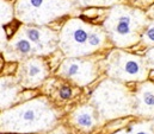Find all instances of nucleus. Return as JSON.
<instances>
[{
  "label": "nucleus",
  "mask_w": 154,
  "mask_h": 134,
  "mask_svg": "<svg viewBox=\"0 0 154 134\" xmlns=\"http://www.w3.org/2000/svg\"><path fill=\"white\" fill-rule=\"evenodd\" d=\"M59 98L62 100H69L73 96V89L69 86H62L59 88Z\"/></svg>",
  "instance_id": "obj_18"
},
{
  "label": "nucleus",
  "mask_w": 154,
  "mask_h": 134,
  "mask_svg": "<svg viewBox=\"0 0 154 134\" xmlns=\"http://www.w3.org/2000/svg\"><path fill=\"white\" fill-rule=\"evenodd\" d=\"M57 75L78 87H85L97 78L98 67L94 61L86 60L85 57L66 58L57 69Z\"/></svg>",
  "instance_id": "obj_7"
},
{
  "label": "nucleus",
  "mask_w": 154,
  "mask_h": 134,
  "mask_svg": "<svg viewBox=\"0 0 154 134\" xmlns=\"http://www.w3.org/2000/svg\"><path fill=\"white\" fill-rule=\"evenodd\" d=\"M105 71L110 78L118 82H145L149 68L145 57L115 49L106 56Z\"/></svg>",
  "instance_id": "obj_6"
},
{
  "label": "nucleus",
  "mask_w": 154,
  "mask_h": 134,
  "mask_svg": "<svg viewBox=\"0 0 154 134\" xmlns=\"http://www.w3.org/2000/svg\"><path fill=\"white\" fill-rule=\"evenodd\" d=\"M114 134H130V132H129V130H128V127H127V128H123V130L117 131V132Z\"/></svg>",
  "instance_id": "obj_20"
},
{
  "label": "nucleus",
  "mask_w": 154,
  "mask_h": 134,
  "mask_svg": "<svg viewBox=\"0 0 154 134\" xmlns=\"http://www.w3.org/2000/svg\"><path fill=\"white\" fill-rule=\"evenodd\" d=\"M53 134H63V133H53Z\"/></svg>",
  "instance_id": "obj_21"
},
{
  "label": "nucleus",
  "mask_w": 154,
  "mask_h": 134,
  "mask_svg": "<svg viewBox=\"0 0 154 134\" xmlns=\"http://www.w3.org/2000/svg\"><path fill=\"white\" fill-rule=\"evenodd\" d=\"M145 60L147 62V66L149 69H153L154 70V48H151L146 54H145Z\"/></svg>",
  "instance_id": "obj_19"
},
{
  "label": "nucleus",
  "mask_w": 154,
  "mask_h": 134,
  "mask_svg": "<svg viewBox=\"0 0 154 134\" xmlns=\"http://www.w3.org/2000/svg\"><path fill=\"white\" fill-rule=\"evenodd\" d=\"M23 87L19 84L17 77L4 76L1 77V112L10 109L18 99Z\"/></svg>",
  "instance_id": "obj_13"
},
{
  "label": "nucleus",
  "mask_w": 154,
  "mask_h": 134,
  "mask_svg": "<svg viewBox=\"0 0 154 134\" xmlns=\"http://www.w3.org/2000/svg\"><path fill=\"white\" fill-rule=\"evenodd\" d=\"M108 34L103 26L93 25L80 18L67 20L59 32V49L67 58L91 56L106 45Z\"/></svg>",
  "instance_id": "obj_2"
},
{
  "label": "nucleus",
  "mask_w": 154,
  "mask_h": 134,
  "mask_svg": "<svg viewBox=\"0 0 154 134\" xmlns=\"http://www.w3.org/2000/svg\"><path fill=\"white\" fill-rule=\"evenodd\" d=\"M130 134H154V124L149 121L135 122L128 126Z\"/></svg>",
  "instance_id": "obj_16"
},
{
  "label": "nucleus",
  "mask_w": 154,
  "mask_h": 134,
  "mask_svg": "<svg viewBox=\"0 0 154 134\" xmlns=\"http://www.w3.org/2000/svg\"><path fill=\"white\" fill-rule=\"evenodd\" d=\"M134 114L147 119L154 118V83L143 82L134 95Z\"/></svg>",
  "instance_id": "obj_11"
},
{
  "label": "nucleus",
  "mask_w": 154,
  "mask_h": 134,
  "mask_svg": "<svg viewBox=\"0 0 154 134\" xmlns=\"http://www.w3.org/2000/svg\"><path fill=\"white\" fill-rule=\"evenodd\" d=\"M13 6L17 20L37 26H45L78 8L73 0H17Z\"/></svg>",
  "instance_id": "obj_5"
},
{
  "label": "nucleus",
  "mask_w": 154,
  "mask_h": 134,
  "mask_svg": "<svg viewBox=\"0 0 154 134\" xmlns=\"http://www.w3.org/2000/svg\"><path fill=\"white\" fill-rule=\"evenodd\" d=\"M59 119V113L47 98L39 96L10 109L0 115L1 133L30 134L50 131Z\"/></svg>",
  "instance_id": "obj_1"
},
{
  "label": "nucleus",
  "mask_w": 154,
  "mask_h": 134,
  "mask_svg": "<svg viewBox=\"0 0 154 134\" xmlns=\"http://www.w3.org/2000/svg\"><path fill=\"white\" fill-rule=\"evenodd\" d=\"M78 7H112L118 0H73Z\"/></svg>",
  "instance_id": "obj_15"
},
{
  "label": "nucleus",
  "mask_w": 154,
  "mask_h": 134,
  "mask_svg": "<svg viewBox=\"0 0 154 134\" xmlns=\"http://www.w3.org/2000/svg\"><path fill=\"white\" fill-rule=\"evenodd\" d=\"M141 40H142L143 45L154 48V20L153 22H149L148 26L146 28L145 32L142 34Z\"/></svg>",
  "instance_id": "obj_17"
},
{
  "label": "nucleus",
  "mask_w": 154,
  "mask_h": 134,
  "mask_svg": "<svg viewBox=\"0 0 154 134\" xmlns=\"http://www.w3.org/2000/svg\"><path fill=\"white\" fill-rule=\"evenodd\" d=\"M48 75L49 68L45 61L35 56L19 63L16 77L23 88H36L44 82Z\"/></svg>",
  "instance_id": "obj_8"
},
{
  "label": "nucleus",
  "mask_w": 154,
  "mask_h": 134,
  "mask_svg": "<svg viewBox=\"0 0 154 134\" xmlns=\"http://www.w3.org/2000/svg\"><path fill=\"white\" fill-rule=\"evenodd\" d=\"M19 29L35 45L38 57L50 55L59 48V32L47 26L22 24Z\"/></svg>",
  "instance_id": "obj_9"
},
{
  "label": "nucleus",
  "mask_w": 154,
  "mask_h": 134,
  "mask_svg": "<svg viewBox=\"0 0 154 134\" xmlns=\"http://www.w3.org/2000/svg\"><path fill=\"white\" fill-rule=\"evenodd\" d=\"M13 18H16L14 6L8 0H1V28L11 23Z\"/></svg>",
  "instance_id": "obj_14"
},
{
  "label": "nucleus",
  "mask_w": 154,
  "mask_h": 134,
  "mask_svg": "<svg viewBox=\"0 0 154 134\" xmlns=\"http://www.w3.org/2000/svg\"><path fill=\"white\" fill-rule=\"evenodd\" d=\"M72 124L81 131H92L100 120L99 114L92 104H82L72 113Z\"/></svg>",
  "instance_id": "obj_12"
},
{
  "label": "nucleus",
  "mask_w": 154,
  "mask_h": 134,
  "mask_svg": "<svg viewBox=\"0 0 154 134\" xmlns=\"http://www.w3.org/2000/svg\"><path fill=\"white\" fill-rule=\"evenodd\" d=\"M148 24V18L141 10L117 4L110 8L102 26L117 49H125L141 40Z\"/></svg>",
  "instance_id": "obj_3"
},
{
  "label": "nucleus",
  "mask_w": 154,
  "mask_h": 134,
  "mask_svg": "<svg viewBox=\"0 0 154 134\" xmlns=\"http://www.w3.org/2000/svg\"><path fill=\"white\" fill-rule=\"evenodd\" d=\"M91 104L102 121L114 120L134 114V95L122 82L112 78L104 80L92 93Z\"/></svg>",
  "instance_id": "obj_4"
},
{
  "label": "nucleus",
  "mask_w": 154,
  "mask_h": 134,
  "mask_svg": "<svg viewBox=\"0 0 154 134\" xmlns=\"http://www.w3.org/2000/svg\"><path fill=\"white\" fill-rule=\"evenodd\" d=\"M2 56L6 61L20 63L28 58L37 56V50L23 31L18 29V31L8 40L5 50L2 51Z\"/></svg>",
  "instance_id": "obj_10"
}]
</instances>
